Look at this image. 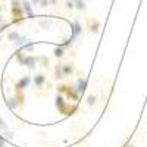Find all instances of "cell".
<instances>
[{
    "label": "cell",
    "mask_w": 147,
    "mask_h": 147,
    "mask_svg": "<svg viewBox=\"0 0 147 147\" xmlns=\"http://www.w3.org/2000/svg\"><path fill=\"white\" fill-rule=\"evenodd\" d=\"M16 62L21 66H25L30 71H34L37 68V65H40V57L38 56H34V55H28V53H24V52H18L16 53Z\"/></svg>",
    "instance_id": "cell-1"
},
{
    "label": "cell",
    "mask_w": 147,
    "mask_h": 147,
    "mask_svg": "<svg viewBox=\"0 0 147 147\" xmlns=\"http://www.w3.org/2000/svg\"><path fill=\"white\" fill-rule=\"evenodd\" d=\"M69 25H71V37H69L68 40H65V41L62 43V46H63L65 49L71 47L74 43H75V41L80 38V35L82 34V25H81V22H80L78 19L72 21Z\"/></svg>",
    "instance_id": "cell-2"
},
{
    "label": "cell",
    "mask_w": 147,
    "mask_h": 147,
    "mask_svg": "<svg viewBox=\"0 0 147 147\" xmlns=\"http://www.w3.org/2000/svg\"><path fill=\"white\" fill-rule=\"evenodd\" d=\"M10 13H12V24H18L24 19L25 13L22 9V0H10Z\"/></svg>",
    "instance_id": "cell-3"
},
{
    "label": "cell",
    "mask_w": 147,
    "mask_h": 147,
    "mask_svg": "<svg viewBox=\"0 0 147 147\" xmlns=\"http://www.w3.org/2000/svg\"><path fill=\"white\" fill-rule=\"evenodd\" d=\"M55 106L57 109L59 113L62 115H66V109H68V103H66V99L62 96V94H57L55 97Z\"/></svg>",
    "instance_id": "cell-4"
},
{
    "label": "cell",
    "mask_w": 147,
    "mask_h": 147,
    "mask_svg": "<svg viewBox=\"0 0 147 147\" xmlns=\"http://www.w3.org/2000/svg\"><path fill=\"white\" fill-rule=\"evenodd\" d=\"M31 77L30 75H24L22 78H19L16 82H15V90H22V91H25L28 87H30V84H31Z\"/></svg>",
    "instance_id": "cell-5"
},
{
    "label": "cell",
    "mask_w": 147,
    "mask_h": 147,
    "mask_svg": "<svg viewBox=\"0 0 147 147\" xmlns=\"http://www.w3.org/2000/svg\"><path fill=\"white\" fill-rule=\"evenodd\" d=\"M100 30H102V22L99 19H94V18L88 19V31H90V34H99Z\"/></svg>",
    "instance_id": "cell-6"
},
{
    "label": "cell",
    "mask_w": 147,
    "mask_h": 147,
    "mask_svg": "<svg viewBox=\"0 0 147 147\" xmlns=\"http://www.w3.org/2000/svg\"><path fill=\"white\" fill-rule=\"evenodd\" d=\"M65 96H66V99L68 100H72L74 103H77L78 100H80V93L77 91V88L74 87V85H69V88H68V91L65 93Z\"/></svg>",
    "instance_id": "cell-7"
},
{
    "label": "cell",
    "mask_w": 147,
    "mask_h": 147,
    "mask_svg": "<svg viewBox=\"0 0 147 147\" xmlns=\"http://www.w3.org/2000/svg\"><path fill=\"white\" fill-rule=\"evenodd\" d=\"M22 9H24V13L28 18H34L35 13H34V7H32V3L30 0H22Z\"/></svg>",
    "instance_id": "cell-8"
},
{
    "label": "cell",
    "mask_w": 147,
    "mask_h": 147,
    "mask_svg": "<svg viewBox=\"0 0 147 147\" xmlns=\"http://www.w3.org/2000/svg\"><path fill=\"white\" fill-rule=\"evenodd\" d=\"M87 78H78L77 81H75V84H74V87L77 88V91L80 93V94H84L85 93V90H87Z\"/></svg>",
    "instance_id": "cell-9"
},
{
    "label": "cell",
    "mask_w": 147,
    "mask_h": 147,
    "mask_svg": "<svg viewBox=\"0 0 147 147\" xmlns=\"http://www.w3.org/2000/svg\"><path fill=\"white\" fill-rule=\"evenodd\" d=\"M46 81H47V77L44 75L43 72H40V74H35L34 78H32V82H34V85H35L37 88H41L43 85L46 84Z\"/></svg>",
    "instance_id": "cell-10"
},
{
    "label": "cell",
    "mask_w": 147,
    "mask_h": 147,
    "mask_svg": "<svg viewBox=\"0 0 147 147\" xmlns=\"http://www.w3.org/2000/svg\"><path fill=\"white\" fill-rule=\"evenodd\" d=\"M62 68H63V74L65 77H72L74 72H75V65H74V62H66V63H62Z\"/></svg>",
    "instance_id": "cell-11"
},
{
    "label": "cell",
    "mask_w": 147,
    "mask_h": 147,
    "mask_svg": "<svg viewBox=\"0 0 147 147\" xmlns=\"http://www.w3.org/2000/svg\"><path fill=\"white\" fill-rule=\"evenodd\" d=\"M53 78H55L56 81H62V80H65V78H66V77H65V74H63L62 63H57V65L55 66V74H53Z\"/></svg>",
    "instance_id": "cell-12"
},
{
    "label": "cell",
    "mask_w": 147,
    "mask_h": 147,
    "mask_svg": "<svg viewBox=\"0 0 147 147\" xmlns=\"http://www.w3.org/2000/svg\"><path fill=\"white\" fill-rule=\"evenodd\" d=\"M38 25H40V28H43V30H52L53 25H55V21H53L52 18H43V19L38 21Z\"/></svg>",
    "instance_id": "cell-13"
},
{
    "label": "cell",
    "mask_w": 147,
    "mask_h": 147,
    "mask_svg": "<svg viewBox=\"0 0 147 147\" xmlns=\"http://www.w3.org/2000/svg\"><path fill=\"white\" fill-rule=\"evenodd\" d=\"M65 53H66V49H65L62 44H60V46H56L55 50H53V55H55L56 59H62V57L65 56Z\"/></svg>",
    "instance_id": "cell-14"
},
{
    "label": "cell",
    "mask_w": 147,
    "mask_h": 147,
    "mask_svg": "<svg viewBox=\"0 0 147 147\" xmlns=\"http://www.w3.org/2000/svg\"><path fill=\"white\" fill-rule=\"evenodd\" d=\"M35 50V46H34V43L32 41H30V43H27V44H24L22 47H19V52H24V53H32Z\"/></svg>",
    "instance_id": "cell-15"
},
{
    "label": "cell",
    "mask_w": 147,
    "mask_h": 147,
    "mask_svg": "<svg viewBox=\"0 0 147 147\" xmlns=\"http://www.w3.org/2000/svg\"><path fill=\"white\" fill-rule=\"evenodd\" d=\"M6 105H7V107H9V109H18V107H19V103H18V100H16V97H15V96L7 97Z\"/></svg>",
    "instance_id": "cell-16"
},
{
    "label": "cell",
    "mask_w": 147,
    "mask_h": 147,
    "mask_svg": "<svg viewBox=\"0 0 147 147\" xmlns=\"http://www.w3.org/2000/svg\"><path fill=\"white\" fill-rule=\"evenodd\" d=\"M13 96L16 97V100H18L19 106H24V105H25V93H24L22 90H15V94H13Z\"/></svg>",
    "instance_id": "cell-17"
},
{
    "label": "cell",
    "mask_w": 147,
    "mask_h": 147,
    "mask_svg": "<svg viewBox=\"0 0 147 147\" xmlns=\"http://www.w3.org/2000/svg\"><path fill=\"white\" fill-rule=\"evenodd\" d=\"M6 37H7V40H9L10 43H15V41H18V38L21 37V34H19V31L13 30V31H9Z\"/></svg>",
    "instance_id": "cell-18"
},
{
    "label": "cell",
    "mask_w": 147,
    "mask_h": 147,
    "mask_svg": "<svg viewBox=\"0 0 147 147\" xmlns=\"http://www.w3.org/2000/svg\"><path fill=\"white\" fill-rule=\"evenodd\" d=\"M74 5H75V9L80 10V12L87 10V3H85V0H74Z\"/></svg>",
    "instance_id": "cell-19"
},
{
    "label": "cell",
    "mask_w": 147,
    "mask_h": 147,
    "mask_svg": "<svg viewBox=\"0 0 147 147\" xmlns=\"http://www.w3.org/2000/svg\"><path fill=\"white\" fill-rule=\"evenodd\" d=\"M30 41H31V38H30V37H25V35L22 37V35H21L19 38H18V41H15V43H13V46L19 49V47H22L24 44H27V43H30Z\"/></svg>",
    "instance_id": "cell-20"
},
{
    "label": "cell",
    "mask_w": 147,
    "mask_h": 147,
    "mask_svg": "<svg viewBox=\"0 0 147 147\" xmlns=\"http://www.w3.org/2000/svg\"><path fill=\"white\" fill-rule=\"evenodd\" d=\"M77 109H78L77 103H74V105H68V109H66V115H65V116H72V115H75Z\"/></svg>",
    "instance_id": "cell-21"
},
{
    "label": "cell",
    "mask_w": 147,
    "mask_h": 147,
    "mask_svg": "<svg viewBox=\"0 0 147 147\" xmlns=\"http://www.w3.org/2000/svg\"><path fill=\"white\" fill-rule=\"evenodd\" d=\"M68 88H69V85H68V84H57V85H56V91H57V94H65V93L68 91Z\"/></svg>",
    "instance_id": "cell-22"
},
{
    "label": "cell",
    "mask_w": 147,
    "mask_h": 147,
    "mask_svg": "<svg viewBox=\"0 0 147 147\" xmlns=\"http://www.w3.org/2000/svg\"><path fill=\"white\" fill-rule=\"evenodd\" d=\"M40 65L43 68H49V65H50V59H49L47 56H40Z\"/></svg>",
    "instance_id": "cell-23"
},
{
    "label": "cell",
    "mask_w": 147,
    "mask_h": 147,
    "mask_svg": "<svg viewBox=\"0 0 147 147\" xmlns=\"http://www.w3.org/2000/svg\"><path fill=\"white\" fill-rule=\"evenodd\" d=\"M87 103H88V106H94V105L97 103V97H96L94 94H90V96L87 97Z\"/></svg>",
    "instance_id": "cell-24"
},
{
    "label": "cell",
    "mask_w": 147,
    "mask_h": 147,
    "mask_svg": "<svg viewBox=\"0 0 147 147\" xmlns=\"http://www.w3.org/2000/svg\"><path fill=\"white\" fill-rule=\"evenodd\" d=\"M65 9H66V10H74V9H75L74 0H65Z\"/></svg>",
    "instance_id": "cell-25"
},
{
    "label": "cell",
    "mask_w": 147,
    "mask_h": 147,
    "mask_svg": "<svg viewBox=\"0 0 147 147\" xmlns=\"http://www.w3.org/2000/svg\"><path fill=\"white\" fill-rule=\"evenodd\" d=\"M49 6H52V2H50V0H40L38 7H41V9H46V7H49Z\"/></svg>",
    "instance_id": "cell-26"
},
{
    "label": "cell",
    "mask_w": 147,
    "mask_h": 147,
    "mask_svg": "<svg viewBox=\"0 0 147 147\" xmlns=\"http://www.w3.org/2000/svg\"><path fill=\"white\" fill-rule=\"evenodd\" d=\"M5 131H7V124L5 122V119L0 116V132H5Z\"/></svg>",
    "instance_id": "cell-27"
},
{
    "label": "cell",
    "mask_w": 147,
    "mask_h": 147,
    "mask_svg": "<svg viewBox=\"0 0 147 147\" xmlns=\"http://www.w3.org/2000/svg\"><path fill=\"white\" fill-rule=\"evenodd\" d=\"M3 136H5V138H6V140H13V132L9 131V129L3 132Z\"/></svg>",
    "instance_id": "cell-28"
},
{
    "label": "cell",
    "mask_w": 147,
    "mask_h": 147,
    "mask_svg": "<svg viewBox=\"0 0 147 147\" xmlns=\"http://www.w3.org/2000/svg\"><path fill=\"white\" fill-rule=\"evenodd\" d=\"M6 138H5V136H3V134H0V147H5L6 146Z\"/></svg>",
    "instance_id": "cell-29"
},
{
    "label": "cell",
    "mask_w": 147,
    "mask_h": 147,
    "mask_svg": "<svg viewBox=\"0 0 147 147\" xmlns=\"http://www.w3.org/2000/svg\"><path fill=\"white\" fill-rule=\"evenodd\" d=\"M30 2L32 3V6H38V3H40V0H30Z\"/></svg>",
    "instance_id": "cell-30"
},
{
    "label": "cell",
    "mask_w": 147,
    "mask_h": 147,
    "mask_svg": "<svg viewBox=\"0 0 147 147\" xmlns=\"http://www.w3.org/2000/svg\"><path fill=\"white\" fill-rule=\"evenodd\" d=\"M3 24H5V18L2 16V13H0V27H2Z\"/></svg>",
    "instance_id": "cell-31"
},
{
    "label": "cell",
    "mask_w": 147,
    "mask_h": 147,
    "mask_svg": "<svg viewBox=\"0 0 147 147\" xmlns=\"http://www.w3.org/2000/svg\"><path fill=\"white\" fill-rule=\"evenodd\" d=\"M122 147H134V144H131L129 141H127V143H125L124 146H122Z\"/></svg>",
    "instance_id": "cell-32"
},
{
    "label": "cell",
    "mask_w": 147,
    "mask_h": 147,
    "mask_svg": "<svg viewBox=\"0 0 147 147\" xmlns=\"http://www.w3.org/2000/svg\"><path fill=\"white\" fill-rule=\"evenodd\" d=\"M52 2V6H56V3H57V0H50Z\"/></svg>",
    "instance_id": "cell-33"
},
{
    "label": "cell",
    "mask_w": 147,
    "mask_h": 147,
    "mask_svg": "<svg viewBox=\"0 0 147 147\" xmlns=\"http://www.w3.org/2000/svg\"><path fill=\"white\" fill-rule=\"evenodd\" d=\"M2 12H3V6H0V13H2Z\"/></svg>",
    "instance_id": "cell-34"
},
{
    "label": "cell",
    "mask_w": 147,
    "mask_h": 147,
    "mask_svg": "<svg viewBox=\"0 0 147 147\" xmlns=\"http://www.w3.org/2000/svg\"><path fill=\"white\" fill-rule=\"evenodd\" d=\"M2 40H3V35H2V34H0V41H2Z\"/></svg>",
    "instance_id": "cell-35"
},
{
    "label": "cell",
    "mask_w": 147,
    "mask_h": 147,
    "mask_svg": "<svg viewBox=\"0 0 147 147\" xmlns=\"http://www.w3.org/2000/svg\"><path fill=\"white\" fill-rule=\"evenodd\" d=\"M3 2H7V0H3Z\"/></svg>",
    "instance_id": "cell-36"
}]
</instances>
